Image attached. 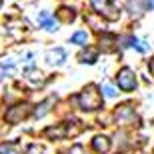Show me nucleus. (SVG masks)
Wrapping results in <instances>:
<instances>
[{
    "instance_id": "f257e3e1",
    "label": "nucleus",
    "mask_w": 154,
    "mask_h": 154,
    "mask_svg": "<svg viewBox=\"0 0 154 154\" xmlns=\"http://www.w3.org/2000/svg\"><path fill=\"white\" fill-rule=\"evenodd\" d=\"M76 100H78L80 110H84V112H92V110H98L102 106V94L98 92L96 84H88Z\"/></svg>"
},
{
    "instance_id": "f03ea898",
    "label": "nucleus",
    "mask_w": 154,
    "mask_h": 154,
    "mask_svg": "<svg viewBox=\"0 0 154 154\" xmlns=\"http://www.w3.org/2000/svg\"><path fill=\"white\" fill-rule=\"evenodd\" d=\"M114 120H116V124L120 126H130L138 124V116L136 112H134V106H132L130 102H126V104H120L118 108L114 110Z\"/></svg>"
},
{
    "instance_id": "7ed1b4c3",
    "label": "nucleus",
    "mask_w": 154,
    "mask_h": 154,
    "mask_svg": "<svg viewBox=\"0 0 154 154\" xmlns=\"http://www.w3.org/2000/svg\"><path fill=\"white\" fill-rule=\"evenodd\" d=\"M92 6L106 20H118L120 18V8L114 2H110V0H92Z\"/></svg>"
},
{
    "instance_id": "20e7f679",
    "label": "nucleus",
    "mask_w": 154,
    "mask_h": 154,
    "mask_svg": "<svg viewBox=\"0 0 154 154\" xmlns=\"http://www.w3.org/2000/svg\"><path fill=\"white\" fill-rule=\"evenodd\" d=\"M28 114H30V104L22 102V104H16V106H12V108L6 110L4 120L8 124H18V122H22Z\"/></svg>"
},
{
    "instance_id": "39448f33",
    "label": "nucleus",
    "mask_w": 154,
    "mask_h": 154,
    "mask_svg": "<svg viewBox=\"0 0 154 154\" xmlns=\"http://www.w3.org/2000/svg\"><path fill=\"white\" fill-rule=\"evenodd\" d=\"M116 82H118V86L126 92L134 90V88H136V74H134V70L132 68H122L118 72V76H116Z\"/></svg>"
},
{
    "instance_id": "423d86ee",
    "label": "nucleus",
    "mask_w": 154,
    "mask_h": 154,
    "mask_svg": "<svg viewBox=\"0 0 154 154\" xmlns=\"http://www.w3.org/2000/svg\"><path fill=\"white\" fill-rule=\"evenodd\" d=\"M126 6L132 18H140L148 8H154V0H128Z\"/></svg>"
},
{
    "instance_id": "0eeeda50",
    "label": "nucleus",
    "mask_w": 154,
    "mask_h": 154,
    "mask_svg": "<svg viewBox=\"0 0 154 154\" xmlns=\"http://www.w3.org/2000/svg\"><path fill=\"white\" fill-rule=\"evenodd\" d=\"M48 140H62V138L70 136L68 134V124H56V126H50L42 132Z\"/></svg>"
},
{
    "instance_id": "6e6552de",
    "label": "nucleus",
    "mask_w": 154,
    "mask_h": 154,
    "mask_svg": "<svg viewBox=\"0 0 154 154\" xmlns=\"http://www.w3.org/2000/svg\"><path fill=\"white\" fill-rule=\"evenodd\" d=\"M38 22H40V26H42L44 30H48V32H56L58 26H60V20L54 18V16H50L48 12H42V14H40Z\"/></svg>"
},
{
    "instance_id": "1a4fd4ad",
    "label": "nucleus",
    "mask_w": 154,
    "mask_h": 154,
    "mask_svg": "<svg viewBox=\"0 0 154 154\" xmlns=\"http://www.w3.org/2000/svg\"><path fill=\"white\" fill-rule=\"evenodd\" d=\"M116 36L114 34H102L100 36V50L102 52H114L116 50Z\"/></svg>"
},
{
    "instance_id": "9d476101",
    "label": "nucleus",
    "mask_w": 154,
    "mask_h": 154,
    "mask_svg": "<svg viewBox=\"0 0 154 154\" xmlns=\"http://www.w3.org/2000/svg\"><path fill=\"white\" fill-rule=\"evenodd\" d=\"M92 148L96 150L98 154H106L110 150V140L106 136H94V140H92Z\"/></svg>"
},
{
    "instance_id": "9b49d317",
    "label": "nucleus",
    "mask_w": 154,
    "mask_h": 154,
    "mask_svg": "<svg viewBox=\"0 0 154 154\" xmlns=\"http://www.w3.org/2000/svg\"><path fill=\"white\" fill-rule=\"evenodd\" d=\"M54 100H56V98L50 96V98H46L44 102H40L34 110V118H42V116L48 114V112H50V106H54Z\"/></svg>"
},
{
    "instance_id": "f8f14e48",
    "label": "nucleus",
    "mask_w": 154,
    "mask_h": 154,
    "mask_svg": "<svg viewBox=\"0 0 154 154\" xmlns=\"http://www.w3.org/2000/svg\"><path fill=\"white\" fill-rule=\"evenodd\" d=\"M64 58H66V54H64L62 48H54V50H50L48 54H46V62L48 64H62L64 62Z\"/></svg>"
},
{
    "instance_id": "ddd939ff",
    "label": "nucleus",
    "mask_w": 154,
    "mask_h": 154,
    "mask_svg": "<svg viewBox=\"0 0 154 154\" xmlns=\"http://www.w3.org/2000/svg\"><path fill=\"white\" fill-rule=\"evenodd\" d=\"M96 56H98V52L96 50H92V48H88V50L86 52H82V54H80V62H88V64H94L96 62Z\"/></svg>"
},
{
    "instance_id": "4468645a",
    "label": "nucleus",
    "mask_w": 154,
    "mask_h": 154,
    "mask_svg": "<svg viewBox=\"0 0 154 154\" xmlns=\"http://www.w3.org/2000/svg\"><path fill=\"white\" fill-rule=\"evenodd\" d=\"M72 44H78V46H84L86 42H88V34L86 32H76V34H72Z\"/></svg>"
},
{
    "instance_id": "2eb2a0df",
    "label": "nucleus",
    "mask_w": 154,
    "mask_h": 154,
    "mask_svg": "<svg viewBox=\"0 0 154 154\" xmlns=\"http://www.w3.org/2000/svg\"><path fill=\"white\" fill-rule=\"evenodd\" d=\"M58 18H62V20H66V22H72V20L76 18V14H74V10H70V8H60Z\"/></svg>"
},
{
    "instance_id": "dca6fc26",
    "label": "nucleus",
    "mask_w": 154,
    "mask_h": 154,
    "mask_svg": "<svg viewBox=\"0 0 154 154\" xmlns=\"http://www.w3.org/2000/svg\"><path fill=\"white\" fill-rule=\"evenodd\" d=\"M130 46H134V48H136V50H140V52H146V50H148L146 42H142V40H138V38H132V44Z\"/></svg>"
},
{
    "instance_id": "f3484780",
    "label": "nucleus",
    "mask_w": 154,
    "mask_h": 154,
    "mask_svg": "<svg viewBox=\"0 0 154 154\" xmlns=\"http://www.w3.org/2000/svg\"><path fill=\"white\" fill-rule=\"evenodd\" d=\"M102 92H104V96H106V98H114L116 96V90L110 84H104L102 86Z\"/></svg>"
},
{
    "instance_id": "a211bd4d",
    "label": "nucleus",
    "mask_w": 154,
    "mask_h": 154,
    "mask_svg": "<svg viewBox=\"0 0 154 154\" xmlns=\"http://www.w3.org/2000/svg\"><path fill=\"white\" fill-rule=\"evenodd\" d=\"M66 154H86V152H84V148H82L80 144H74L70 150H66Z\"/></svg>"
},
{
    "instance_id": "6ab92c4d",
    "label": "nucleus",
    "mask_w": 154,
    "mask_h": 154,
    "mask_svg": "<svg viewBox=\"0 0 154 154\" xmlns=\"http://www.w3.org/2000/svg\"><path fill=\"white\" fill-rule=\"evenodd\" d=\"M0 68H2V70H6V72H12L14 64H12V60H4V62H0Z\"/></svg>"
},
{
    "instance_id": "aec40b11",
    "label": "nucleus",
    "mask_w": 154,
    "mask_h": 154,
    "mask_svg": "<svg viewBox=\"0 0 154 154\" xmlns=\"http://www.w3.org/2000/svg\"><path fill=\"white\" fill-rule=\"evenodd\" d=\"M0 154H12V144H2L0 146Z\"/></svg>"
},
{
    "instance_id": "412c9836",
    "label": "nucleus",
    "mask_w": 154,
    "mask_h": 154,
    "mask_svg": "<svg viewBox=\"0 0 154 154\" xmlns=\"http://www.w3.org/2000/svg\"><path fill=\"white\" fill-rule=\"evenodd\" d=\"M132 38H134V36H126V38L120 40V42H122V48H128V46L132 44Z\"/></svg>"
},
{
    "instance_id": "4be33fe9",
    "label": "nucleus",
    "mask_w": 154,
    "mask_h": 154,
    "mask_svg": "<svg viewBox=\"0 0 154 154\" xmlns=\"http://www.w3.org/2000/svg\"><path fill=\"white\" fill-rule=\"evenodd\" d=\"M148 68H150V72H152V74H154V58H152V60H150V62H148Z\"/></svg>"
},
{
    "instance_id": "5701e85b",
    "label": "nucleus",
    "mask_w": 154,
    "mask_h": 154,
    "mask_svg": "<svg viewBox=\"0 0 154 154\" xmlns=\"http://www.w3.org/2000/svg\"><path fill=\"white\" fill-rule=\"evenodd\" d=\"M0 6H2V0H0Z\"/></svg>"
},
{
    "instance_id": "b1692460",
    "label": "nucleus",
    "mask_w": 154,
    "mask_h": 154,
    "mask_svg": "<svg viewBox=\"0 0 154 154\" xmlns=\"http://www.w3.org/2000/svg\"><path fill=\"white\" fill-rule=\"evenodd\" d=\"M0 80H2V76H0Z\"/></svg>"
}]
</instances>
